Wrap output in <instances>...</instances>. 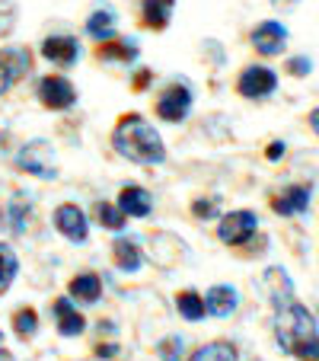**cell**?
Returning a JSON list of instances; mask_svg holds the SVG:
<instances>
[{
	"mask_svg": "<svg viewBox=\"0 0 319 361\" xmlns=\"http://www.w3.org/2000/svg\"><path fill=\"white\" fill-rule=\"evenodd\" d=\"M112 147L122 154L125 160L131 164H163L166 160V147H163V137L156 135L141 116H125L122 122L115 125L112 131Z\"/></svg>",
	"mask_w": 319,
	"mask_h": 361,
	"instance_id": "7a4b0ae2",
	"label": "cell"
},
{
	"mask_svg": "<svg viewBox=\"0 0 319 361\" xmlns=\"http://www.w3.org/2000/svg\"><path fill=\"white\" fill-rule=\"evenodd\" d=\"M287 74H310V61L306 58H291L287 61Z\"/></svg>",
	"mask_w": 319,
	"mask_h": 361,
	"instance_id": "f546056e",
	"label": "cell"
},
{
	"mask_svg": "<svg viewBox=\"0 0 319 361\" xmlns=\"http://www.w3.org/2000/svg\"><path fill=\"white\" fill-rule=\"evenodd\" d=\"M13 329H16V336H35V329H39V317H35V310H20V314L13 317Z\"/></svg>",
	"mask_w": 319,
	"mask_h": 361,
	"instance_id": "4316f807",
	"label": "cell"
},
{
	"mask_svg": "<svg viewBox=\"0 0 319 361\" xmlns=\"http://www.w3.org/2000/svg\"><path fill=\"white\" fill-rule=\"evenodd\" d=\"M173 7H176V0H141V16L150 29H166L173 20Z\"/></svg>",
	"mask_w": 319,
	"mask_h": 361,
	"instance_id": "e0dca14e",
	"label": "cell"
},
{
	"mask_svg": "<svg viewBox=\"0 0 319 361\" xmlns=\"http://www.w3.org/2000/svg\"><path fill=\"white\" fill-rule=\"evenodd\" d=\"M147 80H150L147 71H137V77H135V90H144V87H147Z\"/></svg>",
	"mask_w": 319,
	"mask_h": 361,
	"instance_id": "d6a6232c",
	"label": "cell"
},
{
	"mask_svg": "<svg viewBox=\"0 0 319 361\" xmlns=\"http://www.w3.org/2000/svg\"><path fill=\"white\" fill-rule=\"evenodd\" d=\"M237 90L246 99H265V96H272L275 90H278V74H275L272 68L252 64V68H246L243 74H239Z\"/></svg>",
	"mask_w": 319,
	"mask_h": 361,
	"instance_id": "277c9868",
	"label": "cell"
},
{
	"mask_svg": "<svg viewBox=\"0 0 319 361\" xmlns=\"http://www.w3.org/2000/svg\"><path fill=\"white\" fill-rule=\"evenodd\" d=\"M265 291H268V298H272L275 310H278V307H284V304H291V300H294V281H291V275H287L284 269L272 266L268 272H265Z\"/></svg>",
	"mask_w": 319,
	"mask_h": 361,
	"instance_id": "5bb4252c",
	"label": "cell"
},
{
	"mask_svg": "<svg viewBox=\"0 0 319 361\" xmlns=\"http://www.w3.org/2000/svg\"><path fill=\"white\" fill-rule=\"evenodd\" d=\"M87 32L99 42L115 39V16H112V10H96L87 20Z\"/></svg>",
	"mask_w": 319,
	"mask_h": 361,
	"instance_id": "44dd1931",
	"label": "cell"
},
{
	"mask_svg": "<svg viewBox=\"0 0 319 361\" xmlns=\"http://www.w3.org/2000/svg\"><path fill=\"white\" fill-rule=\"evenodd\" d=\"M55 227L70 240V243H87L89 237V224H87V214L77 208V204H58L55 212Z\"/></svg>",
	"mask_w": 319,
	"mask_h": 361,
	"instance_id": "30bf717a",
	"label": "cell"
},
{
	"mask_svg": "<svg viewBox=\"0 0 319 361\" xmlns=\"http://www.w3.org/2000/svg\"><path fill=\"white\" fill-rule=\"evenodd\" d=\"M10 221H13V231H16V233H26V224H29L26 204H20V202L10 204Z\"/></svg>",
	"mask_w": 319,
	"mask_h": 361,
	"instance_id": "f1b7e54d",
	"label": "cell"
},
{
	"mask_svg": "<svg viewBox=\"0 0 319 361\" xmlns=\"http://www.w3.org/2000/svg\"><path fill=\"white\" fill-rule=\"evenodd\" d=\"M176 307H179V314L185 317V320H192V323H198V320H204V298L198 291H182V294H176Z\"/></svg>",
	"mask_w": 319,
	"mask_h": 361,
	"instance_id": "7402d4cb",
	"label": "cell"
},
{
	"mask_svg": "<svg viewBox=\"0 0 319 361\" xmlns=\"http://www.w3.org/2000/svg\"><path fill=\"white\" fill-rule=\"evenodd\" d=\"M265 154H268V160H281V157H284V144H281V141H272Z\"/></svg>",
	"mask_w": 319,
	"mask_h": 361,
	"instance_id": "1f68e13d",
	"label": "cell"
},
{
	"mask_svg": "<svg viewBox=\"0 0 319 361\" xmlns=\"http://www.w3.org/2000/svg\"><path fill=\"white\" fill-rule=\"evenodd\" d=\"M55 320H58V333L68 336V339L70 336H80L83 329H87V320H83V314L70 304V298L55 300Z\"/></svg>",
	"mask_w": 319,
	"mask_h": 361,
	"instance_id": "9a60e30c",
	"label": "cell"
},
{
	"mask_svg": "<svg viewBox=\"0 0 319 361\" xmlns=\"http://www.w3.org/2000/svg\"><path fill=\"white\" fill-rule=\"evenodd\" d=\"M284 45H287V29L281 26V23L265 20V23H258V26L252 29V48H256L258 55L275 58V55L284 51Z\"/></svg>",
	"mask_w": 319,
	"mask_h": 361,
	"instance_id": "9c48e42d",
	"label": "cell"
},
{
	"mask_svg": "<svg viewBox=\"0 0 319 361\" xmlns=\"http://www.w3.org/2000/svg\"><path fill=\"white\" fill-rule=\"evenodd\" d=\"M118 208H122L128 218H147L150 208H154V198L147 189L141 185H125L122 195H118Z\"/></svg>",
	"mask_w": 319,
	"mask_h": 361,
	"instance_id": "2e32d148",
	"label": "cell"
},
{
	"mask_svg": "<svg viewBox=\"0 0 319 361\" xmlns=\"http://www.w3.org/2000/svg\"><path fill=\"white\" fill-rule=\"evenodd\" d=\"M70 298L83 300V304H96V300L102 298V281H99V275H93V272L74 275V279H70Z\"/></svg>",
	"mask_w": 319,
	"mask_h": 361,
	"instance_id": "ac0fdd59",
	"label": "cell"
},
{
	"mask_svg": "<svg viewBox=\"0 0 319 361\" xmlns=\"http://www.w3.org/2000/svg\"><path fill=\"white\" fill-rule=\"evenodd\" d=\"M39 99L45 109H70L77 99V90L68 77H42L39 83Z\"/></svg>",
	"mask_w": 319,
	"mask_h": 361,
	"instance_id": "ba28073f",
	"label": "cell"
},
{
	"mask_svg": "<svg viewBox=\"0 0 319 361\" xmlns=\"http://www.w3.org/2000/svg\"><path fill=\"white\" fill-rule=\"evenodd\" d=\"M20 170H26V173H32V176H42V179H51V176H58V166H55V147L48 141H29L26 147L20 150Z\"/></svg>",
	"mask_w": 319,
	"mask_h": 361,
	"instance_id": "3957f363",
	"label": "cell"
},
{
	"mask_svg": "<svg viewBox=\"0 0 319 361\" xmlns=\"http://www.w3.org/2000/svg\"><path fill=\"white\" fill-rule=\"evenodd\" d=\"M13 20H16V10H13V7H10V10H7V13L0 16V35H7V32H10V29H13Z\"/></svg>",
	"mask_w": 319,
	"mask_h": 361,
	"instance_id": "4dcf8cb0",
	"label": "cell"
},
{
	"mask_svg": "<svg viewBox=\"0 0 319 361\" xmlns=\"http://www.w3.org/2000/svg\"><path fill=\"white\" fill-rule=\"evenodd\" d=\"M156 355L163 361H182V355H185V342L179 339V336H166L160 345H156Z\"/></svg>",
	"mask_w": 319,
	"mask_h": 361,
	"instance_id": "484cf974",
	"label": "cell"
},
{
	"mask_svg": "<svg viewBox=\"0 0 319 361\" xmlns=\"http://www.w3.org/2000/svg\"><path fill=\"white\" fill-rule=\"evenodd\" d=\"M256 227H258L256 212H246V208H239V212H230L224 221H220L218 237H220V243H227V246H243L246 240L256 233Z\"/></svg>",
	"mask_w": 319,
	"mask_h": 361,
	"instance_id": "52a82bcc",
	"label": "cell"
},
{
	"mask_svg": "<svg viewBox=\"0 0 319 361\" xmlns=\"http://www.w3.org/2000/svg\"><path fill=\"white\" fill-rule=\"evenodd\" d=\"M275 7H294V4H297V0H272Z\"/></svg>",
	"mask_w": 319,
	"mask_h": 361,
	"instance_id": "d590c367",
	"label": "cell"
},
{
	"mask_svg": "<svg viewBox=\"0 0 319 361\" xmlns=\"http://www.w3.org/2000/svg\"><path fill=\"white\" fill-rule=\"evenodd\" d=\"M189 112H192V93L182 83H173V87H166L156 96V116L163 122H185Z\"/></svg>",
	"mask_w": 319,
	"mask_h": 361,
	"instance_id": "8992f818",
	"label": "cell"
},
{
	"mask_svg": "<svg viewBox=\"0 0 319 361\" xmlns=\"http://www.w3.org/2000/svg\"><path fill=\"white\" fill-rule=\"evenodd\" d=\"M275 342L284 355L297 361H319V329L304 304H291L275 310Z\"/></svg>",
	"mask_w": 319,
	"mask_h": 361,
	"instance_id": "6da1fadb",
	"label": "cell"
},
{
	"mask_svg": "<svg viewBox=\"0 0 319 361\" xmlns=\"http://www.w3.org/2000/svg\"><path fill=\"white\" fill-rule=\"evenodd\" d=\"M16 272H20V259H16V252L10 250L7 243H0V294L13 285Z\"/></svg>",
	"mask_w": 319,
	"mask_h": 361,
	"instance_id": "cb8c5ba5",
	"label": "cell"
},
{
	"mask_svg": "<svg viewBox=\"0 0 319 361\" xmlns=\"http://www.w3.org/2000/svg\"><path fill=\"white\" fill-rule=\"evenodd\" d=\"M237 304H239V294L230 285H214L204 294V310L211 317H233L237 314Z\"/></svg>",
	"mask_w": 319,
	"mask_h": 361,
	"instance_id": "4fadbf2b",
	"label": "cell"
},
{
	"mask_svg": "<svg viewBox=\"0 0 319 361\" xmlns=\"http://www.w3.org/2000/svg\"><path fill=\"white\" fill-rule=\"evenodd\" d=\"M112 252H115V266L122 269V272H137V269H141V262H144L137 243H135V240H128V237H118L115 246H112Z\"/></svg>",
	"mask_w": 319,
	"mask_h": 361,
	"instance_id": "d6986e66",
	"label": "cell"
},
{
	"mask_svg": "<svg viewBox=\"0 0 319 361\" xmlns=\"http://www.w3.org/2000/svg\"><path fill=\"white\" fill-rule=\"evenodd\" d=\"M42 55L51 64L70 68V64H77V58H80V42H77L74 35H48V39L42 42Z\"/></svg>",
	"mask_w": 319,
	"mask_h": 361,
	"instance_id": "8fae6325",
	"label": "cell"
},
{
	"mask_svg": "<svg viewBox=\"0 0 319 361\" xmlns=\"http://www.w3.org/2000/svg\"><path fill=\"white\" fill-rule=\"evenodd\" d=\"M310 125H313V131L319 135V109H313V112H310Z\"/></svg>",
	"mask_w": 319,
	"mask_h": 361,
	"instance_id": "e575fe53",
	"label": "cell"
},
{
	"mask_svg": "<svg viewBox=\"0 0 319 361\" xmlns=\"http://www.w3.org/2000/svg\"><path fill=\"white\" fill-rule=\"evenodd\" d=\"M189 361H237V345L233 342H208V345L195 348Z\"/></svg>",
	"mask_w": 319,
	"mask_h": 361,
	"instance_id": "ffe728a7",
	"label": "cell"
},
{
	"mask_svg": "<svg viewBox=\"0 0 319 361\" xmlns=\"http://www.w3.org/2000/svg\"><path fill=\"white\" fill-rule=\"evenodd\" d=\"M0 361H16V358L10 352H4V348H0Z\"/></svg>",
	"mask_w": 319,
	"mask_h": 361,
	"instance_id": "8d00e7d4",
	"label": "cell"
},
{
	"mask_svg": "<svg viewBox=\"0 0 319 361\" xmlns=\"http://www.w3.org/2000/svg\"><path fill=\"white\" fill-rule=\"evenodd\" d=\"M115 352H118L115 345H99V355H102V358H112V355H115Z\"/></svg>",
	"mask_w": 319,
	"mask_h": 361,
	"instance_id": "836d02e7",
	"label": "cell"
},
{
	"mask_svg": "<svg viewBox=\"0 0 319 361\" xmlns=\"http://www.w3.org/2000/svg\"><path fill=\"white\" fill-rule=\"evenodd\" d=\"M0 224H4V212H0Z\"/></svg>",
	"mask_w": 319,
	"mask_h": 361,
	"instance_id": "74e56055",
	"label": "cell"
},
{
	"mask_svg": "<svg viewBox=\"0 0 319 361\" xmlns=\"http://www.w3.org/2000/svg\"><path fill=\"white\" fill-rule=\"evenodd\" d=\"M310 198H313L310 185H287L281 195L272 198V208H275V214H281V218H291V214H300L310 208Z\"/></svg>",
	"mask_w": 319,
	"mask_h": 361,
	"instance_id": "7c38bea8",
	"label": "cell"
},
{
	"mask_svg": "<svg viewBox=\"0 0 319 361\" xmlns=\"http://www.w3.org/2000/svg\"><path fill=\"white\" fill-rule=\"evenodd\" d=\"M32 68L29 48H4L0 51V93H10Z\"/></svg>",
	"mask_w": 319,
	"mask_h": 361,
	"instance_id": "5b68a950",
	"label": "cell"
},
{
	"mask_svg": "<svg viewBox=\"0 0 319 361\" xmlns=\"http://www.w3.org/2000/svg\"><path fill=\"white\" fill-rule=\"evenodd\" d=\"M99 58L102 61H135L137 58V48L131 42H118V39H109L99 45Z\"/></svg>",
	"mask_w": 319,
	"mask_h": 361,
	"instance_id": "603a6c76",
	"label": "cell"
},
{
	"mask_svg": "<svg viewBox=\"0 0 319 361\" xmlns=\"http://www.w3.org/2000/svg\"><path fill=\"white\" fill-rule=\"evenodd\" d=\"M192 214H195L198 221H211V218H218V204L211 202V198H198V202L192 204Z\"/></svg>",
	"mask_w": 319,
	"mask_h": 361,
	"instance_id": "83f0119b",
	"label": "cell"
},
{
	"mask_svg": "<svg viewBox=\"0 0 319 361\" xmlns=\"http://www.w3.org/2000/svg\"><path fill=\"white\" fill-rule=\"evenodd\" d=\"M96 221H99L102 227H109V231H122L125 221H128V214H125L118 204L99 202V204H96Z\"/></svg>",
	"mask_w": 319,
	"mask_h": 361,
	"instance_id": "d4e9b609",
	"label": "cell"
}]
</instances>
